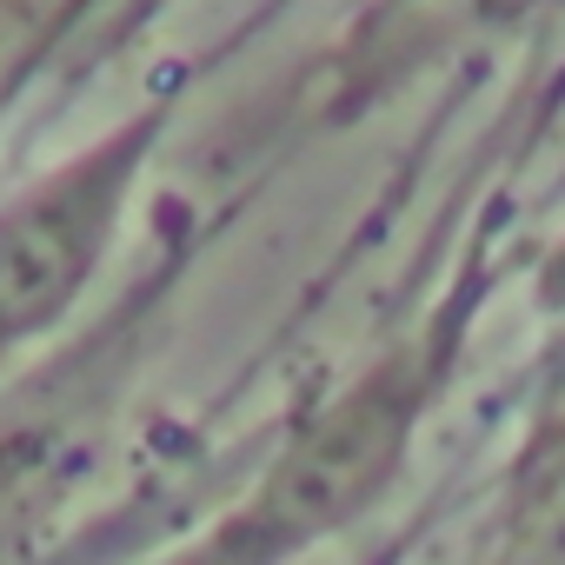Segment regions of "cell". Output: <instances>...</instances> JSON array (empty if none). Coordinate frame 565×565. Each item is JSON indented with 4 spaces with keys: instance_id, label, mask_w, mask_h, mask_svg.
Instances as JSON below:
<instances>
[{
    "instance_id": "3957f363",
    "label": "cell",
    "mask_w": 565,
    "mask_h": 565,
    "mask_svg": "<svg viewBox=\"0 0 565 565\" xmlns=\"http://www.w3.org/2000/svg\"><path fill=\"white\" fill-rule=\"evenodd\" d=\"M8 67H14V14L0 8V81H8Z\"/></svg>"
},
{
    "instance_id": "6da1fadb",
    "label": "cell",
    "mask_w": 565,
    "mask_h": 565,
    "mask_svg": "<svg viewBox=\"0 0 565 565\" xmlns=\"http://www.w3.org/2000/svg\"><path fill=\"white\" fill-rule=\"evenodd\" d=\"M413 433V399L399 380H373L353 399L327 406L266 472V519L279 532H320L347 519L366 492L386 486Z\"/></svg>"
},
{
    "instance_id": "7a4b0ae2",
    "label": "cell",
    "mask_w": 565,
    "mask_h": 565,
    "mask_svg": "<svg viewBox=\"0 0 565 565\" xmlns=\"http://www.w3.org/2000/svg\"><path fill=\"white\" fill-rule=\"evenodd\" d=\"M114 213V173L81 167L0 220V327H41L87 279Z\"/></svg>"
}]
</instances>
